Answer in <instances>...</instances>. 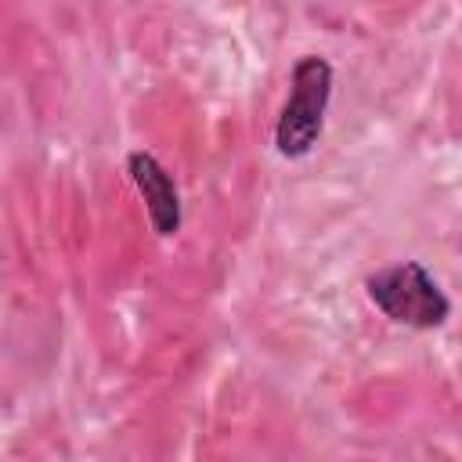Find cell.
Returning <instances> with one entry per match:
<instances>
[{"label":"cell","mask_w":462,"mask_h":462,"mask_svg":"<svg viewBox=\"0 0 462 462\" xmlns=\"http://www.w3.org/2000/svg\"><path fill=\"white\" fill-rule=\"evenodd\" d=\"M365 292L393 325L433 332V328H444L451 318V300L419 260H401L368 274Z\"/></svg>","instance_id":"obj_1"},{"label":"cell","mask_w":462,"mask_h":462,"mask_svg":"<svg viewBox=\"0 0 462 462\" xmlns=\"http://www.w3.org/2000/svg\"><path fill=\"white\" fill-rule=\"evenodd\" d=\"M332 97V65L321 54H303L292 65L289 97L282 105V116L274 123V152L285 159H303L325 126Z\"/></svg>","instance_id":"obj_2"},{"label":"cell","mask_w":462,"mask_h":462,"mask_svg":"<svg viewBox=\"0 0 462 462\" xmlns=\"http://www.w3.org/2000/svg\"><path fill=\"white\" fill-rule=\"evenodd\" d=\"M126 173H130L134 188L144 199V209H148V220H152L155 235L173 238L180 231V191H177L173 177L166 173V166L152 152H130L126 155Z\"/></svg>","instance_id":"obj_3"}]
</instances>
